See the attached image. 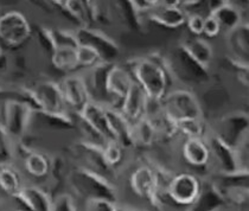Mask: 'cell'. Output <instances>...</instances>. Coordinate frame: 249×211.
<instances>
[{"instance_id":"obj_4","label":"cell","mask_w":249,"mask_h":211,"mask_svg":"<svg viewBox=\"0 0 249 211\" xmlns=\"http://www.w3.org/2000/svg\"><path fill=\"white\" fill-rule=\"evenodd\" d=\"M35 108L25 99L5 100L1 109V125L17 142L24 139L32 123Z\"/></svg>"},{"instance_id":"obj_34","label":"cell","mask_w":249,"mask_h":211,"mask_svg":"<svg viewBox=\"0 0 249 211\" xmlns=\"http://www.w3.org/2000/svg\"><path fill=\"white\" fill-rule=\"evenodd\" d=\"M102 154H104L106 164L110 169L114 170V167L118 166L123 160L124 148L114 140H109L102 146Z\"/></svg>"},{"instance_id":"obj_9","label":"cell","mask_w":249,"mask_h":211,"mask_svg":"<svg viewBox=\"0 0 249 211\" xmlns=\"http://www.w3.org/2000/svg\"><path fill=\"white\" fill-rule=\"evenodd\" d=\"M201 189L202 184L196 176L192 173H180L172 178L166 193L176 204L190 207L198 197Z\"/></svg>"},{"instance_id":"obj_27","label":"cell","mask_w":249,"mask_h":211,"mask_svg":"<svg viewBox=\"0 0 249 211\" xmlns=\"http://www.w3.org/2000/svg\"><path fill=\"white\" fill-rule=\"evenodd\" d=\"M78 47V45H77ZM77 47L72 45H59L50 55L51 63L57 70L64 72H71L78 69L76 49Z\"/></svg>"},{"instance_id":"obj_26","label":"cell","mask_w":249,"mask_h":211,"mask_svg":"<svg viewBox=\"0 0 249 211\" xmlns=\"http://www.w3.org/2000/svg\"><path fill=\"white\" fill-rule=\"evenodd\" d=\"M182 47L197 63L205 69H210V64L213 58V49L208 40L201 37H195L188 39V42L182 44Z\"/></svg>"},{"instance_id":"obj_12","label":"cell","mask_w":249,"mask_h":211,"mask_svg":"<svg viewBox=\"0 0 249 211\" xmlns=\"http://www.w3.org/2000/svg\"><path fill=\"white\" fill-rule=\"evenodd\" d=\"M205 141L209 146L210 158L213 157L218 167H220L221 173L229 175V173H235L239 171H248V170H243L241 167L236 150L231 147V146H229L227 142H224L215 133L209 134V137L207 138Z\"/></svg>"},{"instance_id":"obj_6","label":"cell","mask_w":249,"mask_h":211,"mask_svg":"<svg viewBox=\"0 0 249 211\" xmlns=\"http://www.w3.org/2000/svg\"><path fill=\"white\" fill-rule=\"evenodd\" d=\"M32 28L28 18L17 10L0 13V42L10 48L23 45L30 39Z\"/></svg>"},{"instance_id":"obj_42","label":"cell","mask_w":249,"mask_h":211,"mask_svg":"<svg viewBox=\"0 0 249 211\" xmlns=\"http://www.w3.org/2000/svg\"><path fill=\"white\" fill-rule=\"evenodd\" d=\"M13 211H23V210H19V209H16V210H13Z\"/></svg>"},{"instance_id":"obj_17","label":"cell","mask_w":249,"mask_h":211,"mask_svg":"<svg viewBox=\"0 0 249 211\" xmlns=\"http://www.w3.org/2000/svg\"><path fill=\"white\" fill-rule=\"evenodd\" d=\"M18 204L17 209L23 211H51L53 198L38 186H23L17 194L12 197Z\"/></svg>"},{"instance_id":"obj_30","label":"cell","mask_w":249,"mask_h":211,"mask_svg":"<svg viewBox=\"0 0 249 211\" xmlns=\"http://www.w3.org/2000/svg\"><path fill=\"white\" fill-rule=\"evenodd\" d=\"M61 7L71 19L80 24V28H88V13L85 1H57Z\"/></svg>"},{"instance_id":"obj_28","label":"cell","mask_w":249,"mask_h":211,"mask_svg":"<svg viewBox=\"0 0 249 211\" xmlns=\"http://www.w3.org/2000/svg\"><path fill=\"white\" fill-rule=\"evenodd\" d=\"M23 159L24 167L30 176L35 178H44L49 176L51 159L47 154L31 150L23 157Z\"/></svg>"},{"instance_id":"obj_29","label":"cell","mask_w":249,"mask_h":211,"mask_svg":"<svg viewBox=\"0 0 249 211\" xmlns=\"http://www.w3.org/2000/svg\"><path fill=\"white\" fill-rule=\"evenodd\" d=\"M21 188V177L12 163H0V190L13 197Z\"/></svg>"},{"instance_id":"obj_3","label":"cell","mask_w":249,"mask_h":211,"mask_svg":"<svg viewBox=\"0 0 249 211\" xmlns=\"http://www.w3.org/2000/svg\"><path fill=\"white\" fill-rule=\"evenodd\" d=\"M159 112L175 125L184 120L203 119V109L198 97L189 89L169 91L160 102Z\"/></svg>"},{"instance_id":"obj_14","label":"cell","mask_w":249,"mask_h":211,"mask_svg":"<svg viewBox=\"0 0 249 211\" xmlns=\"http://www.w3.org/2000/svg\"><path fill=\"white\" fill-rule=\"evenodd\" d=\"M129 185L137 196L147 199L153 204L159 203V186L154 170L147 165H142L132 172Z\"/></svg>"},{"instance_id":"obj_5","label":"cell","mask_w":249,"mask_h":211,"mask_svg":"<svg viewBox=\"0 0 249 211\" xmlns=\"http://www.w3.org/2000/svg\"><path fill=\"white\" fill-rule=\"evenodd\" d=\"M26 95L30 96V105L35 110H40L50 114H66L69 113L61 88L57 82L53 81H40Z\"/></svg>"},{"instance_id":"obj_8","label":"cell","mask_w":249,"mask_h":211,"mask_svg":"<svg viewBox=\"0 0 249 211\" xmlns=\"http://www.w3.org/2000/svg\"><path fill=\"white\" fill-rule=\"evenodd\" d=\"M78 44H86L94 48L101 56L104 62L114 63V59L120 53V48L115 40L110 38L104 31L91 28H80L75 31Z\"/></svg>"},{"instance_id":"obj_19","label":"cell","mask_w":249,"mask_h":211,"mask_svg":"<svg viewBox=\"0 0 249 211\" xmlns=\"http://www.w3.org/2000/svg\"><path fill=\"white\" fill-rule=\"evenodd\" d=\"M106 112H107L108 123H109L113 140L118 142L124 150L135 146L133 126L121 114L120 110L118 108L106 107Z\"/></svg>"},{"instance_id":"obj_1","label":"cell","mask_w":249,"mask_h":211,"mask_svg":"<svg viewBox=\"0 0 249 211\" xmlns=\"http://www.w3.org/2000/svg\"><path fill=\"white\" fill-rule=\"evenodd\" d=\"M129 71L134 82L144 90L151 105H159L169 93V72L158 58L138 59Z\"/></svg>"},{"instance_id":"obj_31","label":"cell","mask_w":249,"mask_h":211,"mask_svg":"<svg viewBox=\"0 0 249 211\" xmlns=\"http://www.w3.org/2000/svg\"><path fill=\"white\" fill-rule=\"evenodd\" d=\"M76 58L77 67L86 70L91 69V68H94L99 63L104 62L101 59V56L99 55V53H97L95 49L86 44H78L76 49Z\"/></svg>"},{"instance_id":"obj_35","label":"cell","mask_w":249,"mask_h":211,"mask_svg":"<svg viewBox=\"0 0 249 211\" xmlns=\"http://www.w3.org/2000/svg\"><path fill=\"white\" fill-rule=\"evenodd\" d=\"M51 211H78L74 197L69 193H61L53 199Z\"/></svg>"},{"instance_id":"obj_11","label":"cell","mask_w":249,"mask_h":211,"mask_svg":"<svg viewBox=\"0 0 249 211\" xmlns=\"http://www.w3.org/2000/svg\"><path fill=\"white\" fill-rule=\"evenodd\" d=\"M150 106L151 102L144 90L134 82L118 109L127 119V121L134 126L150 114Z\"/></svg>"},{"instance_id":"obj_22","label":"cell","mask_w":249,"mask_h":211,"mask_svg":"<svg viewBox=\"0 0 249 211\" xmlns=\"http://www.w3.org/2000/svg\"><path fill=\"white\" fill-rule=\"evenodd\" d=\"M215 2V6L211 7L209 15L213 16L218 21L221 30L229 32L243 23L242 13L236 5L230 1Z\"/></svg>"},{"instance_id":"obj_10","label":"cell","mask_w":249,"mask_h":211,"mask_svg":"<svg viewBox=\"0 0 249 211\" xmlns=\"http://www.w3.org/2000/svg\"><path fill=\"white\" fill-rule=\"evenodd\" d=\"M58 85L68 110H72L75 114H78L83 107L91 101L83 75L69 74L63 77Z\"/></svg>"},{"instance_id":"obj_18","label":"cell","mask_w":249,"mask_h":211,"mask_svg":"<svg viewBox=\"0 0 249 211\" xmlns=\"http://www.w3.org/2000/svg\"><path fill=\"white\" fill-rule=\"evenodd\" d=\"M150 19L167 29H177L185 24L188 12L178 2H160L148 13Z\"/></svg>"},{"instance_id":"obj_20","label":"cell","mask_w":249,"mask_h":211,"mask_svg":"<svg viewBox=\"0 0 249 211\" xmlns=\"http://www.w3.org/2000/svg\"><path fill=\"white\" fill-rule=\"evenodd\" d=\"M227 43L231 51L232 59L239 66L248 68L249 55V28L248 24L242 23L231 31L227 32Z\"/></svg>"},{"instance_id":"obj_32","label":"cell","mask_w":249,"mask_h":211,"mask_svg":"<svg viewBox=\"0 0 249 211\" xmlns=\"http://www.w3.org/2000/svg\"><path fill=\"white\" fill-rule=\"evenodd\" d=\"M177 133L185 135L186 138H201L205 139L204 135L207 133L203 119H191V120H184L176 123Z\"/></svg>"},{"instance_id":"obj_16","label":"cell","mask_w":249,"mask_h":211,"mask_svg":"<svg viewBox=\"0 0 249 211\" xmlns=\"http://www.w3.org/2000/svg\"><path fill=\"white\" fill-rule=\"evenodd\" d=\"M133 83L134 80L129 69L120 64H113L107 78V93L110 100V107L119 108Z\"/></svg>"},{"instance_id":"obj_38","label":"cell","mask_w":249,"mask_h":211,"mask_svg":"<svg viewBox=\"0 0 249 211\" xmlns=\"http://www.w3.org/2000/svg\"><path fill=\"white\" fill-rule=\"evenodd\" d=\"M116 203L106 201V199H91L87 201L85 211H116Z\"/></svg>"},{"instance_id":"obj_33","label":"cell","mask_w":249,"mask_h":211,"mask_svg":"<svg viewBox=\"0 0 249 211\" xmlns=\"http://www.w3.org/2000/svg\"><path fill=\"white\" fill-rule=\"evenodd\" d=\"M16 154V142L0 123V163H11Z\"/></svg>"},{"instance_id":"obj_21","label":"cell","mask_w":249,"mask_h":211,"mask_svg":"<svg viewBox=\"0 0 249 211\" xmlns=\"http://www.w3.org/2000/svg\"><path fill=\"white\" fill-rule=\"evenodd\" d=\"M182 154L185 161L194 167H204L209 164L210 151L205 139L186 138L182 146Z\"/></svg>"},{"instance_id":"obj_39","label":"cell","mask_w":249,"mask_h":211,"mask_svg":"<svg viewBox=\"0 0 249 211\" xmlns=\"http://www.w3.org/2000/svg\"><path fill=\"white\" fill-rule=\"evenodd\" d=\"M222 31L218 21L209 15L208 17L204 18V26H203V35H205L209 38H213V37L218 36L220 32Z\"/></svg>"},{"instance_id":"obj_2","label":"cell","mask_w":249,"mask_h":211,"mask_svg":"<svg viewBox=\"0 0 249 211\" xmlns=\"http://www.w3.org/2000/svg\"><path fill=\"white\" fill-rule=\"evenodd\" d=\"M67 182L71 190L78 197L87 201L91 199H106L116 203V189L109 179L91 172L83 167H75L69 171L67 176Z\"/></svg>"},{"instance_id":"obj_37","label":"cell","mask_w":249,"mask_h":211,"mask_svg":"<svg viewBox=\"0 0 249 211\" xmlns=\"http://www.w3.org/2000/svg\"><path fill=\"white\" fill-rule=\"evenodd\" d=\"M204 18L199 13H188L186 17V26H188L189 31L196 37H199L203 35V26H204Z\"/></svg>"},{"instance_id":"obj_15","label":"cell","mask_w":249,"mask_h":211,"mask_svg":"<svg viewBox=\"0 0 249 211\" xmlns=\"http://www.w3.org/2000/svg\"><path fill=\"white\" fill-rule=\"evenodd\" d=\"M224 142L236 147L242 140L248 138V116L245 113H231L221 119L215 132Z\"/></svg>"},{"instance_id":"obj_24","label":"cell","mask_w":249,"mask_h":211,"mask_svg":"<svg viewBox=\"0 0 249 211\" xmlns=\"http://www.w3.org/2000/svg\"><path fill=\"white\" fill-rule=\"evenodd\" d=\"M134 144L148 147L160 139V132L152 114H148L145 119L133 126Z\"/></svg>"},{"instance_id":"obj_25","label":"cell","mask_w":249,"mask_h":211,"mask_svg":"<svg viewBox=\"0 0 249 211\" xmlns=\"http://www.w3.org/2000/svg\"><path fill=\"white\" fill-rule=\"evenodd\" d=\"M177 62L182 74L192 82L202 83L209 78V70L203 68L201 64L192 59L190 55L184 50L182 45L177 50Z\"/></svg>"},{"instance_id":"obj_41","label":"cell","mask_w":249,"mask_h":211,"mask_svg":"<svg viewBox=\"0 0 249 211\" xmlns=\"http://www.w3.org/2000/svg\"><path fill=\"white\" fill-rule=\"evenodd\" d=\"M116 211H124V209H121V208H119V207H118V208H116Z\"/></svg>"},{"instance_id":"obj_36","label":"cell","mask_w":249,"mask_h":211,"mask_svg":"<svg viewBox=\"0 0 249 211\" xmlns=\"http://www.w3.org/2000/svg\"><path fill=\"white\" fill-rule=\"evenodd\" d=\"M68 173L69 172H67L66 164H64L63 158H61V157H56V158H53V160H51L49 176L53 177V182L56 184L62 183L64 179L67 180Z\"/></svg>"},{"instance_id":"obj_40","label":"cell","mask_w":249,"mask_h":211,"mask_svg":"<svg viewBox=\"0 0 249 211\" xmlns=\"http://www.w3.org/2000/svg\"><path fill=\"white\" fill-rule=\"evenodd\" d=\"M1 57H2V48L1 45H0V59H1Z\"/></svg>"},{"instance_id":"obj_7","label":"cell","mask_w":249,"mask_h":211,"mask_svg":"<svg viewBox=\"0 0 249 211\" xmlns=\"http://www.w3.org/2000/svg\"><path fill=\"white\" fill-rule=\"evenodd\" d=\"M71 152L80 167L95 172L107 179H109L110 176L113 175V169H110L105 161L102 146L82 140L72 146Z\"/></svg>"},{"instance_id":"obj_23","label":"cell","mask_w":249,"mask_h":211,"mask_svg":"<svg viewBox=\"0 0 249 211\" xmlns=\"http://www.w3.org/2000/svg\"><path fill=\"white\" fill-rule=\"evenodd\" d=\"M226 198L220 189L213 183L202 186L201 192L189 211H216L226 203Z\"/></svg>"},{"instance_id":"obj_13","label":"cell","mask_w":249,"mask_h":211,"mask_svg":"<svg viewBox=\"0 0 249 211\" xmlns=\"http://www.w3.org/2000/svg\"><path fill=\"white\" fill-rule=\"evenodd\" d=\"M113 64L114 63L101 62L91 69L87 70L86 75H83L91 101L106 107H110V100L107 93V78Z\"/></svg>"}]
</instances>
